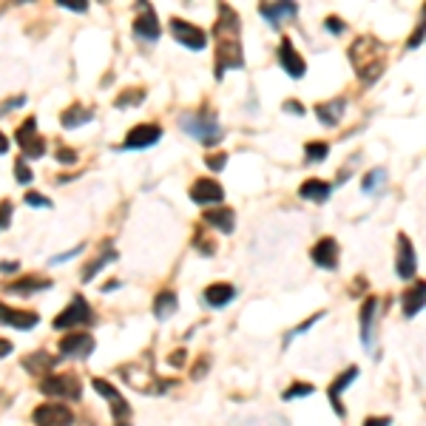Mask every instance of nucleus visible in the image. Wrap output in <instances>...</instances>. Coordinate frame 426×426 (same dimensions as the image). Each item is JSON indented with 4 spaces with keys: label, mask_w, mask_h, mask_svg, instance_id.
<instances>
[{
    "label": "nucleus",
    "mask_w": 426,
    "mask_h": 426,
    "mask_svg": "<svg viewBox=\"0 0 426 426\" xmlns=\"http://www.w3.org/2000/svg\"><path fill=\"white\" fill-rule=\"evenodd\" d=\"M213 37H217V80H222L228 71L245 65L239 43V15L228 4H219V20L213 29Z\"/></svg>",
    "instance_id": "f257e3e1"
},
{
    "label": "nucleus",
    "mask_w": 426,
    "mask_h": 426,
    "mask_svg": "<svg viewBox=\"0 0 426 426\" xmlns=\"http://www.w3.org/2000/svg\"><path fill=\"white\" fill-rule=\"evenodd\" d=\"M349 63L359 71V77L364 83H373L381 77L384 63H387V51L375 37H359L349 49Z\"/></svg>",
    "instance_id": "f03ea898"
},
{
    "label": "nucleus",
    "mask_w": 426,
    "mask_h": 426,
    "mask_svg": "<svg viewBox=\"0 0 426 426\" xmlns=\"http://www.w3.org/2000/svg\"><path fill=\"white\" fill-rule=\"evenodd\" d=\"M179 128L191 134L202 146H219L222 139V125L217 117H199V114H185L179 117Z\"/></svg>",
    "instance_id": "7ed1b4c3"
},
{
    "label": "nucleus",
    "mask_w": 426,
    "mask_h": 426,
    "mask_svg": "<svg viewBox=\"0 0 426 426\" xmlns=\"http://www.w3.org/2000/svg\"><path fill=\"white\" fill-rule=\"evenodd\" d=\"M83 324H94V313L83 296H75L68 302V307L63 313H57V318H54V330H75Z\"/></svg>",
    "instance_id": "20e7f679"
},
{
    "label": "nucleus",
    "mask_w": 426,
    "mask_h": 426,
    "mask_svg": "<svg viewBox=\"0 0 426 426\" xmlns=\"http://www.w3.org/2000/svg\"><path fill=\"white\" fill-rule=\"evenodd\" d=\"M91 387H94L97 395H103V398L108 401L111 415H114V426H131V406H128V401L120 395V389H114L105 378H94Z\"/></svg>",
    "instance_id": "39448f33"
},
{
    "label": "nucleus",
    "mask_w": 426,
    "mask_h": 426,
    "mask_svg": "<svg viewBox=\"0 0 426 426\" xmlns=\"http://www.w3.org/2000/svg\"><path fill=\"white\" fill-rule=\"evenodd\" d=\"M40 389L49 398H65V401H80L83 389H80V378L75 373H65V375H49L43 378Z\"/></svg>",
    "instance_id": "423d86ee"
},
{
    "label": "nucleus",
    "mask_w": 426,
    "mask_h": 426,
    "mask_svg": "<svg viewBox=\"0 0 426 426\" xmlns=\"http://www.w3.org/2000/svg\"><path fill=\"white\" fill-rule=\"evenodd\" d=\"M15 139H18V146L23 148V154H26L29 160H40V157L46 154V142H43V136L37 134V120H34V117H29V120L18 128Z\"/></svg>",
    "instance_id": "0eeeda50"
},
{
    "label": "nucleus",
    "mask_w": 426,
    "mask_h": 426,
    "mask_svg": "<svg viewBox=\"0 0 426 426\" xmlns=\"http://www.w3.org/2000/svg\"><path fill=\"white\" fill-rule=\"evenodd\" d=\"M162 139V128L154 122H142L136 128L128 131L125 142H122V151H136V148H151Z\"/></svg>",
    "instance_id": "6e6552de"
},
{
    "label": "nucleus",
    "mask_w": 426,
    "mask_h": 426,
    "mask_svg": "<svg viewBox=\"0 0 426 426\" xmlns=\"http://www.w3.org/2000/svg\"><path fill=\"white\" fill-rule=\"evenodd\" d=\"M34 426H75V412L63 404H43L32 415Z\"/></svg>",
    "instance_id": "1a4fd4ad"
},
{
    "label": "nucleus",
    "mask_w": 426,
    "mask_h": 426,
    "mask_svg": "<svg viewBox=\"0 0 426 426\" xmlns=\"http://www.w3.org/2000/svg\"><path fill=\"white\" fill-rule=\"evenodd\" d=\"M94 338L89 333H71L65 338H60V355L63 359H75V361H83L94 352Z\"/></svg>",
    "instance_id": "9d476101"
},
{
    "label": "nucleus",
    "mask_w": 426,
    "mask_h": 426,
    "mask_svg": "<svg viewBox=\"0 0 426 426\" xmlns=\"http://www.w3.org/2000/svg\"><path fill=\"white\" fill-rule=\"evenodd\" d=\"M171 34L176 37V43L188 46L191 51H202V49L207 46V34H205L199 26L185 23V20H179V18H174V20H171Z\"/></svg>",
    "instance_id": "9b49d317"
},
{
    "label": "nucleus",
    "mask_w": 426,
    "mask_h": 426,
    "mask_svg": "<svg viewBox=\"0 0 426 426\" xmlns=\"http://www.w3.org/2000/svg\"><path fill=\"white\" fill-rule=\"evenodd\" d=\"M278 65L288 71L293 80H299V77L307 75V63H304L302 54L293 49V40H290V37H281V43H278Z\"/></svg>",
    "instance_id": "f8f14e48"
},
{
    "label": "nucleus",
    "mask_w": 426,
    "mask_h": 426,
    "mask_svg": "<svg viewBox=\"0 0 426 426\" xmlns=\"http://www.w3.org/2000/svg\"><path fill=\"white\" fill-rule=\"evenodd\" d=\"M134 32H136V37H139V40H146V43H157V40H160L162 26H160L157 12H154V6H151V4H142L139 18H136V23H134Z\"/></svg>",
    "instance_id": "ddd939ff"
},
{
    "label": "nucleus",
    "mask_w": 426,
    "mask_h": 426,
    "mask_svg": "<svg viewBox=\"0 0 426 426\" xmlns=\"http://www.w3.org/2000/svg\"><path fill=\"white\" fill-rule=\"evenodd\" d=\"M395 270L401 278H415L418 270V259H415V247L409 242L406 233H398V259H395Z\"/></svg>",
    "instance_id": "4468645a"
},
{
    "label": "nucleus",
    "mask_w": 426,
    "mask_h": 426,
    "mask_svg": "<svg viewBox=\"0 0 426 426\" xmlns=\"http://www.w3.org/2000/svg\"><path fill=\"white\" fill-rule=\"evenodd\" d=\"M191 199L196 205H210V202H222L225 199V188L217 179H196L191 185Z\"/></svg>",
    "instance_id": "2eb2a0df"
},
{
    "label": "nucleus",
    "mask_w": 426,
    "mask_h": 426,
    "mask_svg": "<svg viewBox=\"0 0 426 426\" xmlns=\"http://www.w3.org/2000/svg\"><path fill=\"white\" fill-rule=\"evenodd\" d=\"M375 313H378V299L370 296L361 307V344L367 352L375 347Z\"/></svg>",
    "instance_id": "dca6fc26"
},
{
    "label": "nucleus",
    "mask_w": 426,
    "mask_h": 426,
    "mask_svg": "<svg viewBox=\"0 0 426 426\" xmlns=\"http://www.w3.org/2000/svg\"><path fill=\"white\" fill-rule=\"evenodd\" d=\"M40 321L37 313H29V310H15V307H6L0 304V324L6 327H15V330H34Z\"/></svg>",
    "instance_id": "f3484780"
},
{
    "label": "nucleus",
    "mask_w": 426,
    "mask_h": 426,
    "mask_svg": "<svg viewBox=\"0 0 426 426\" xmlns=\"http://www.w3.org/2000/svg\"><path fill=\"white\" fill-rule=\"evenodd\" d=\"M202 219L213 228V231H219V233H233L236 228V213L233 207H207L202 213Z\"/></svg>",
    "instance_id": "a211bd4d"
},
{
    "label": "nucleus",
    "mask_w": 426,
    "mask_h": 426,
    "mask_svg": "<svg viewBox=\"0 0 426 426\" xmlns=\"http://www.w3.org/2000/svg\"><path fill=\"white\" fill-rule=\"evenodd\" d=\"M313 262L318 264V267H324V270H335L338 267V242L333 239V236H324L316 247H313Z\"/></svg>",
    "instance_id": "6ab92c4d"
},
{
    "label": "nucleus",
    "mask_w": 426,
    "mask_h": 426,
    "mask_svg": "<svg viewBox=\"0 0 426 426\" xmlns=\"http://www.w3.org/2000/svg\"><path fill=\"white\" fill-rule=\"evenodd\" d=\"M355 378H359V367H349V370H344L333 384H330V389H327V395H330V401H333V406H335V415L338 418H344L347 415V409L341 406V392H347V387L355 381Z\"/></svg>",
    "instance_id": "aec40b11"
},
{
    "label": "nucleus",
    "mask_w": 426,
    "mask_h": 426,
    "mask_svg": "<svg viewBox=\"0 0 426 426\" xmlns=\"http://www.w3.org/2000/svg\"><path fill=\"white\" fill-rule=\"evenodd\" d=\"M259 12H262V18H264L270 26L278 29L284 20H290V18L299 15V6H296V4H262Z\"/></svg>",
    "instance_id": "412c9836"
},
{
    "label": "nucleus",
    "mask_w": 426,
    "mask_h": 426,
    "mask_svg": "<svg viewBox=\"0 0 426 426\" xmlns=\"http://www.w3.org/2000/svg\"><path fill=\"white\" fill-rule=\"evenodd\" d=\"M233 299H236V288L233 284H225V281L210 284L205 290V304H210V307H228Z\"/></svg>",
    "instance_id": "4be33fe9"
},
{
    "label": "nucleus",
    "mask_w": 426,
    "mask_h": 426,
    "mask_svg": "<svg viewBox=\"0 0 426 426\" xmlns=\"http://www.w3.org/2000/svg\"><path fill=\"white\" fill-rule=\"evenodd\" d=\"M344 100L338 97V100H330V103H321L318 108H316V114H318V120L327 125V128H335L338 122H341V117H344Z\"/></svg>",
    "instance_id": "5701e85b"
},
{
    "label": "nucleus",
    "mask_w": 426,
    "mask_h": 426,
    "mask_svg": "<svg viewBox=\"0 0 426 426\" xmlns=\"http://www.w3.org/2000/svg\"><path fill=\"white\" fill-rule=\"evenodd\" d=\"M330 193H333V185L324 182V179H310V182H304V185L299 188V196H302V199H310V202H327Z\"/></svg>",
    "instance_id": "b1692460"
},
{
    "label": "nucleus",
    "mask_w": 426,
    "mask_h": 426,
    "mask_svg": "<svg viewBox=\"0 0 426 426\" xmlns=\"http://www.w3.org/2000/svg\"><path fill=\"white\" fill-rule=\"evenodd\" d=\"M401 304H404V316H406V318H415V316L423 310V281H420V278L415 281L412 290L404 293Z\"/></svg>",
    "instance_id": "393cba45"
},
{
    "label": "nucleus",
    "mask_w": 426,
    "mask_h": 426,
    "mask_svg": "<svg viewBox=\"0 0 426 426\" xmlns=\"http://www.w3.org/2000/svg\"><path fill=\"white\" fill-rule=\"evenodd\" d=\"M91 117H94V111H91V108H83V105H71V108H65V111H63V117H60V125H63V128H80V125L91 122Z\"/></svg>",
    "instance_id": "a878e982"
},
{
    "label": "nucleus",
    "mask_w": 426,
    "mask_h": 426,
    "mask_svg": "<svg viewBox=\"0 0 426 426\" xmlns=\"http://www.w3.org/2000/svg\"><path fill=\"white\" fill-rule=\"evenodd\" d=\"M176 307H179L176 293H174V290H162V293L157 296V302H154V316H157L160 321H165V318H171V316L176 313Z\"/></svg>",
    "instance_id": "bb28decb"
},
{
    "label": "nucleus",
    "mask_w": 426,
    "mask_h": 426,
    "mask_svg": "<svg viewBox=\"0 0 426 426\" xmlns=\"http://www.w3.org/2000/svg\"><path fill=\"white\" fill-rule=\"evenodd\" d=\"M117 259H120V253H117L114 247H108V250H105L103 256H97V259H91V262L86 264V270H83V281L89 284V281L94 278V273H100V270H103L105 264H111V262H117Z\"/></svg>",
    "instance_id": "cd10ccee"
},
{
    "label": "nucleus",
    "mask_w": 426,
    "mask_h": 426,
    "mask_svg": "<svg viewBox=\"0 0 426 426\" xmlns=\"http://www.w3.org/2000/svg\"><path fill=\"white\" fill-rule=\"evenodd\" d=\"M51 281L49 278H23L18 284H9V293H37V290H49Z\"/></svg>",
    "instance_id": "c85d7f7f"
},
{
    "label": "nucleus",
    "mask_w": 426,
    "mask_h": 426,
    "mask_svg": "<svg viewBox=\"0 0 426 426\" xmlns=\"http://www.w3.org/2000/svg\"><path fill=\"white\" fill-rule=\"evenodd\" d=\"M54 364H57V359H51L49 352H34V355H29V359H23V367L29 373H43V370H51Z\"/></svg>",
    "instance_id": "c756f323"
},
{
    "label": "nucleus",
    "mask_w": 426,
    "mask_h": 426,
    "mask_svg": "<svg viewBox=\"0 0 426 426\" xmlns=\"http://www.w3.org/2000/svg\"><path fill=\"white\" fill-rule=\"evenodd\" d=\"M304 154H307V162L316 165V162H324V160H327L330 146H327V142H307V146H304Z\"/></svg>",
    "instance_id": "7c9ffc66"
},
{
    "label": "nucleus",
    "mask_w": 426,
    "mask_h": 426,
    "mask_svg": "<svg viewBox=\"0 0 426 426\" xmlns=\"http://www.w3.org/2000/svg\"><path fill=\"white\" fill-rule=\"evenodd\" d=\"M384 182H387V171H384V168L370 171V174L364 176V193H378V191L384 188Z\"/></svg>",
    "instance_id": "2f4dec72"
},
{
    "label": "nucleus",
    "mask_w": 426,
    "mask_h": 426,
    "mask_svg": "<svg viewBox=\"0 0 426 426\" xmlns=\"http://www.w3.org/2000/svg\"><path fill=\"white\" fill-rule=\"evenodd\" d=\"M142 100H146V91H125V94H120L117 100H114V105L117 108H128V105H136V103H142Z\"/></svg>",
    "instance_id": "473e14b6"
},
{
    "label": "nucleus",
    "mask_w": 426,
    "mask_h": 426,
    "mask_svg": "<svg viewBox=\"0 0 426 426\" xmlns=\"http://www.w3.org/2000/svg\"><path fill=\"white\" fill-rule=\"evenodd\" d=\"M15 179H18L20 185H29V182L34 179V174H32V168H29L26 160H18V162H15Z\"/></svg>",
    "instance_id": "72a5a7b5"
},
{
    "label": "nucleus",
    "mask_w": 426,
    "mask_h": 426,
    "mask_svg": "<svg viewBox=\"0 0 426 426\" xmlns=\"http://www.w3.org/2000/svg\"><path fill=\"white\" fill-rule=\"evenodd\" d=\"M313 392H316V387L307 384V381H304V384H293L288 392H284V401H293V398H299V395H313Z\"/></svg>",
    "instance_id": "f704fd0d"
},
{
    "label": "nucleus",
    "mask_w": 426,
    "mask_h": 426,
    "mask_svg": "<svg viewBox=\"0 0 426 426\" xmlns=\"http://www.w3.org/2000/svg\"><path fill=\"white\" fill-rule=\"evenodd\" d=\"M26 205H34V207H51V199H46L43 193L37 191H26Z\"/></svg>",
    "instance_id": "c9c22d12"
},
{
    "label": "nucleus",
    "mask_w": 426,
    "mask_h": 426,
    "mask_svg": "<svg viewBox=\"0 0 426 426\" xmlns=\"http://www.w3.org/2000/svg\"><path fill=\"white\" fill-rule=\"evenodd\" d=\"M12 222V202H0V228Z\"/></svg>",
    "instance_id": "e433bc0d"
},
{
    "label": "nucleus",
    "mask_w": 426,
    "mask_h": 426,
    "mask_svg": "<svg viewBox=\"0 0 426 426\" xmlns=\"http://www.w3.org/2000/svg\"><path fill=\"white\" fill-rule=\"evenodd\" d=\"M57 160H60L63 165H75V162H77V154L68 151V148H57Z\"/></svg>",
    "instance_id": "4c0bfd02"
},
{
    "label": "nucleus",
    "mask_w": 426,
    "mask_h": 426,
    "mask_svg": "<svg viewBox=\"0 0 426 426\" xmlns=\"http://www.w3.org/2000/svg\"><path fill=\"white\" fill-rule=\"evenodd\" d=\"M63 9H75V12H89V4L86 0H77V4H71V0H57Z\"/></svg>",
    "instance_id": "58836bf2"
},
{
    "label": "nucleus",
    "mask_w": 426,
    "mask_h": 426,
    "mask_svg": "<svg viewBox=\"0 0 426 426\" xmlns=\"http://www.w3.org/2000/svg\"><path fill=\"white\" fill-rule=\"evenodd\" d=\"M225 162H228V157H225V154H213V157H207V168H213V171H222V168H225Z\"/></svg>",
    "instance_id": "ea45409f"
},
{
    "label": "nucleus",
    "mask_w": 426,
    "mask_h": 426,
    "mask_svg": "<svg viewBox=\"0 0 426 426\" xmlns=\"http://www.w3.org/2000/svg\"><path fill=\"white\" fill-rule=\"evenodd\" d=\"M284 111H290V114L304 117V105H302V103H296V100H288V103H284Z\"/></svg>",
    "instance_id": "a19ab883"
},
{
    "label": "nucleus",
    "mask_w": 426,
    "mask_h": 426,
    "mask_svg": "<svg viewBox=\"0 0 426 426\" xmlns=\"http://www.w3.org/2000/svg\"><path fill=\"white\" fill-rule=\"evenodd\" d=\"M364 426H392V418H387V415L384 418H367Z\"/></svg>",
    "instance_id": "79ce46f5"
},
{
    "label": "nucleus",
    "mask_w": 426,
    "mask_h": 426,
    "mask_svg": "<svg viewBox=\"0 0 426 426\" xmlns=\"http://www.w3.org/2000/svg\"><path fill=\"white\" fill-rule=\"evenodd\" d=\"M420 40H423V26H418V32L409 37V43H406V49H418L420 46Z\"/></svg>",
    "instance_id": "37998d69"
},
{
    "label": "nucleus",
    "mask_w": 426,
    "mask_h": 426,
    "mask_svg": "<svg viewBox=\"0 0 426 426\" xmlns=\"http://www.w3.org/2000/svg\"><path fill=\"white\" fill-rule=\"evenodd\" d=\"M83 247H86V245H77V247H75V250H68V253H63V256H57V259H51V264H60V262H68V259H71V256H75V253H80V250H83Z\"/></svg>",
    "instance_id": "c03bdc74"
},
{
    "label": "nucleus",
    "mask_w": 426,
    "mask_h": 426,
    "mask_svg": "<svg viewBox=\"0 0 426 426\" xmlns=\"http://www.w3.org/2000/svg\"><path fill=\"white\" fill-rule=\"evenodd\" d=\"M327 29H330L333 34H341V29H344V26H341V20H338V18H327Z\"/></svg>",
    "instance_id": "a18cd8bd"
},
{
    "label": "nucleus",
    "mask_w": 426,
    "mask_h": 426,
    "mask_svg": "<svg viewBox=\"0 0 426 426\" xmlns=\"http://www.w3.org/2000/svg\"><path fill=\"white\" fill-rule=\"evenodd\" d=\"M15 347H12V341H4V338H0V359H6V355L12 352Z\"/></svg>",
    "instance_id": "49530a36"
},
{
    "label": "nucleus",
    "mask_w": 426,
    "mask_h": 426,
    "mask_svg": "<svg viewBox=\"0 0 426 426\" xmlns=\"http://www.w3.org/2000/svg\"><path fill=\"white\" fill-rule=\"evenodd\" d=\"M18 270V262H0V273H15Z\"/></svg>",
    "instance_id": "de8ad7c7"
},
{
    "label": "nucleus",
    "mask_w": 426,
    "mask_h": 426,
    "mask_svg": "<svg viewBox=\"0 0 426 426\" xmlns=\"http://www.w3.org/2000/svg\"><path fill=\"white\" fill-rule=\"evenodd\" d=\"M9 151V139H6V134H0V154H6Z\"/></svg>",
    "instance_id": "09e8293b"
}]
</instances>
